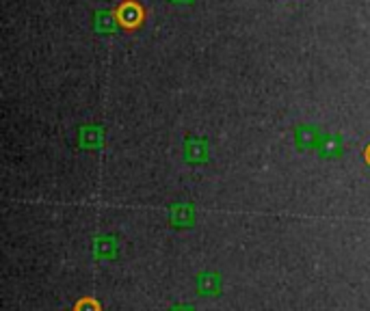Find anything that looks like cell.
I'll return each mask as SVG.
<instances>
[{"instance_id":"2","label":"cell","mask_w":370,"mask_h":311,"mask_svg":"<svg viewBox=\"0 0 370 311\" xmlns=\"http://www.w3.org/2000/svg\"><path fill=\"white\" fill-rule=\"evenodd\" d=\"M197 288H200L202 296H208V294H214L219 292V277L217 275H202L200 279H197Z\"/></svg>"},{"instance_id":"5","label":"cell","mask_w":370,"mask_h":311,"mask_svg":"<svg viewBox=\"0 0 370 311\" xmlns=\"http://www.w3.org/2000/svg\"><path fill=\"white\" fill-rule=\"evenodd\" d=\"M171 311H195L193 307H176V309H171Z\"/></svg>"},{"instance_id":"3","label":"cell","mask_w":370,"mask_h":311,"mask_svg":"<svg viewBox=\"0 0 370 311\" xmlns=\"http://www.w3.org/2000/svg\"><path fill=\"white\" fill-rule=\"evenodd\" d=\"M71 311H102V305L93 296H81L76 303H74Z\"/></svg>"},{"instance_id":"1","label":"cell","mask_w":370,"mask_h":311,"mask_svg":"<svg viewBox=\"0 0 370 311\" xmlns=\"http://www.w3.org/2000/svg\"><path fill=\"white\" fill-rule=\"evenodd\" d=\"M115 20L123 31L135 33L147 22V9L141 0H121L115 7Z\"/></svg>"},{"instance_id":"4","label":"cell","mask_w":370,"mask_h":311,"mask_svg":"<svg viewBox=\"0 0 370 311\" xmlns=\"http://www.w3.org/2000/svg\"><path fill=\"white\" fill-rule=\"evenodd\" d=\"M364 160H366V163L370 165V145H368V147L364 149Z\"/></svg>"}]
</instances>
